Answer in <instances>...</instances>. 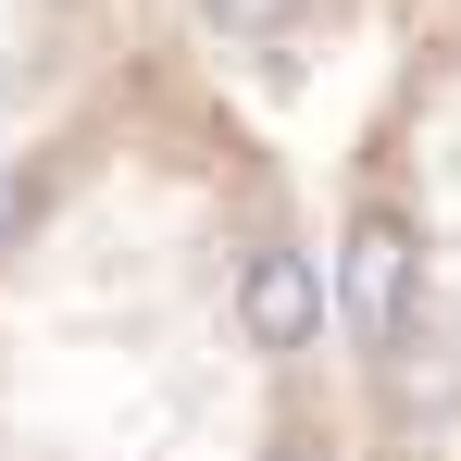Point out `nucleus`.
<instances>
[{"label": "nucleus", "mask_w": 461, "mask_h": 461, "mask_svg": "<svg viewBox=\"0 0 461 461\" xmlns=\"http://www.w3.org/2000/svg\"><path fill=\"white\" fill-rule=\"evenodd\" d=\"M337 287L175 50L0 150V461H337Z\"/></svg>", "instance_id": "1"}, {"label": "nucleus", "mask_w": 461, "mask_h": 461, "mask_svg": "<svg viewBox=\"0 0 461 461\" xmlns=\"http://www.w3.org/2000/svg\"><path fill=\"white\" fill-rule=\"evenodd\" d=\"M113 50V0H0V150Z\"/></svg>", "instance_id": "2"}]
</instances>
